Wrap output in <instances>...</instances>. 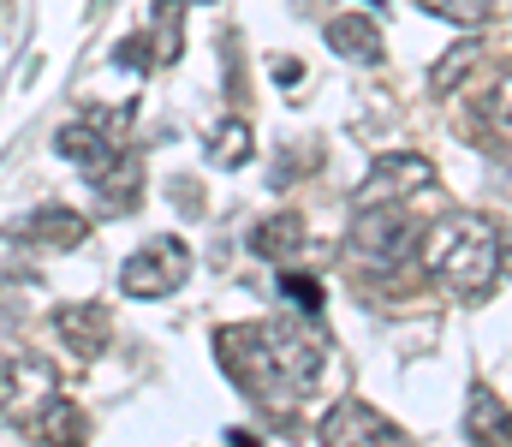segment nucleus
<instances>
[{"label": "nucleus", "mask_w": 512, "mask_h": 447, "mask_svg": "<svg viewBox=\"0 0 512 447\" xmlns=\"http://www.w3.org/2000/svg\"><path fill=\"white\" fill-rule=\"evenodd\" d=\"M328 48L340 54V60H352V66H382V30H376V18H364V12H340V18H328Z\"/></svg>", "instance_id": "nucleus-11"}, {"label": "nucleus", "mask_w": 512, "mask_h": 447, "mask_svg": "<svg viewBox=\"0 0 512 447\" xmlns=\"http://www.w3.org/2000/svg\"><path fill=\"white\" fill-rule=\"evenodd\" d=\"M268 66H274V84H298V60H286V54H274Z\"/></svg>", "instance_id": "nucleus-23"}, {"label": "nucleus", "mask_w": 512, "mask_h": 447, "mask_svg": "<svg viewBox=\"0 0 512 447\" xmlns=\"http://www.w3.org/2000/svg\"><path fill=\"white\" fill-rule=\"evenodd\" d=\"M435 185V161L405 149V155H382L370 167V179L352 191V209H387V203H405L411 191H429Z\"/></svg>", "instance_id": "nucleus-7"}, {"label": "nucleus", "mask_w": 512, "mask_h": 447, "mask_svg": "<svg viewBox=\"0 0 512 447\" xmlns=\"http://www.w3.org/2000/svg\"><path fill=\"white\" fill-rule=\"evenodd\" d=\"M471 436L501 442V406H489V394H477V406H471Z\"/></svg>", "instance_id": "nucleus-20"}, {"label": "nucleus", "mask_w": 512, "mask_h": 447, "mask_svg": "<svg viewBox=\"0 0 512 447\" xmlns=\"http://www.w3.org/2000/svg\"><path fill=\"white\" fill-rule=\"evenodd\" d=\"M215 358H221V370L251 400H262V406H292V388L274 370V352H268L262 322H227V328H215Z\"/></svg>", "instance_id": "nucleus-2"}, {"label": "nucleus", "mask_w": 512, "mask_h": 447, "mask_svg": "<svg viewBox=\"0 0 512 447\" xmlns=\"http://www.w3.org/2000/svg\"><path fill=\"white\" fill-rule=\"evenodd\" d=\"M417 257L453 298H483L501 275V233H495L489 215L459 209V215H447V221H435L423 233Z\"/></svg>", "instance_id": "nucleus-1"}, {"label": "nucleus", "mask_w": 512, "mask_h": 447, "mask_svg": "<svg viewBox=\"0 0 512 447\" xmlns=\"http://www.w3.org/2000/svg\"><path fill=\"white\" fill-rule=\"evenodd\" d=\"M12 239L30 245V251H78L90 239V221L78 209H66V203H42L24 221H12Z\"/></svg>", "instance_id": "nucleus-9"}, {"label": "nucleus", "mask_w": 512, "mask_h": 447, "mask_svg": "<svg viewBox=\"0 0 512 447\" xmlns=\"http://www.w3.org/2000/svg\"><path fill=\"white\" fill-rule=\"evenodd\" d=\"M471 60H477V42H465L459 54H447V60L435 66V90H453V84H459V78L471 72Z\"/></svg>", "instance_id": "nucleus-19"}, {"label": "nucleus", "mask_w": 512, "mask_h": 447, "mask_svg": "<svg viewBox=\"0 0 512 447\" xmlns=\"http://www.w3.org/2000/svg\"><path fill=\"white\" fill-rule=\"evenodd\" d=\"M262 334H268V352H274L280 382H286L292 400H298V394L322 376V358H328L322 334H304V322H262Z\"/></svg>", "instance_id": "nucleus-8"}, {"label": "nucleus", "mask_w": 512, "mask_h": 447, "mask_svg": "<svg viewBox=\"0 0 512 447\" xmlns=\"http://www.w3.org/2000/svg\"><path fill=\"white\" fill-rule=\"evenodd\" d=\"M54 149H60L72 167H84V173H102V167L114 161V138H108L96 120H72V126H60V132H54Z\"/></svg>", "instance_id": "nucleus-13"}, {"label": "nucleus", "mask_w": 512, "mask_h": 447, "mask_svg": "<svg viewBox=\"0 0 512 447\" xmlns=\"http://www.w3.org/2000/svg\"><path fill=\"white\" fill-rule=\"evenodd\" d=\"M501 275H512V239H501Z\"/></svg>", "instance_id": "nucleus-24"}, {"label": "nucleus", "mask_w": 512, "mask_h": 447, "mask_svg": "<svg viewBox=\"0 0 512 447\" xmlns=\"http://www.w3.org/2000/svg\"><path fill=\"white\" fill-rule=\"evenodd\" d=\"M54 400H60V376H54L48 358H36V352L0 358V424L30 430Z\"/></svg>", "instance_id": "nucleus-3"}, {"label": "nucleus", "mask_w": 512, "mask_h": 447, "mask_svg": "<svg viewBox=\"0 0 512 447\" xmlns=\"http://www.w3.org/2000/svg\"><path fill=\"white\" fill-rule=\"evenodd\" d=\"M179 12H185V0H155V66H167V60H179Z\"/></svg>", "instance_id": "nucleus-18"}, {"label": "nucleus", "mask_w": 512, "mask_h": 447, "mask_svg": "<svg viewBox=\"0 0 512 447\" xmlns=\"http://www.w3.org/2000/svg\"><path fill=\"white\" fill-rule=\"evenodd\" d=\"M417 221L405 203H387V209H358L352 215V233H346V251L364 263V269H399L417 245Z\"/></svg>", "instance_id": "nucleus-4"}, {"label": "nucleus", "mask_w": 512, "mask_h": 447, "mask_svg": "<svg viewBox=\"0 0 512 447\" xmlns=\"http://www.w3.org/2000/svg\"><path fill=\"white\" fill-rule=\"evenodd\" d=\"M30 436H36V442H48V447H84V442H90V418H84L72 400H54V406L30 424Z\"/></svg>", "instance_id": "nucleus-14"}, {"label": "nucleus", "mask_w": 512, "mask_h": 447, "mask_svg": "<svg viewBox=\"0 0 512 447\" xmlns=\"http://www.w3.org/2000/svg\"><path fill=\"white\" fill-rule=\"evenodd\" d=\"M304 215L298 209H274V215H262L251 227V251L256 257H268V263H286V257H298L304 251Z\"/></svg>", "instance_id": "nucleus-12"}, {"label": "nucleus", "mask_w": 512, "mask_h": 447, "mask_svg": "<svg viewBox=\"0 0 512 447\" xmlns=\"http://www.w3.org/2000/svg\"><path fill=\"white\" fill-rule=\"evenodd\" d=\"M501 442L512 447V412H501Z\"/></svg>", "instance_id": "nucleus-25"}, {"label": "nucleus", "mask_w": 512, "mask_h": 447, "mask_svg": "<svg viewBox=\"0 0 512 447\" xmlns=\"http://www.w3.org/2000/svg\"><path fill=\"white\" fill-rule=\"evenodd\" d=\"M280 293L292 298L298 310H316V304H322V287H316L310 275H304V281H298V275H286V281H280Z\"/></svg>", "instance_id": "nucleus-22"}, {"label": "nucleus", "mask_w": 512, "mask_h": 447, "mask_svg": "<svg viewBox=\"0 0 512 447\" xmlns=\"http://www.w3.org/2000/svg\"><path fill=\"white\" fill-rule=\"evenodd\" d=\"M316 436H322V447H411V436L399 424H387L370 400H352V394L328 406Z\"/></svg>", "instance_id": "nucleus-6"}, {"label": "nucleus", "mask_w": 512, "mask_h": 447, "mask_svg": "<svg viewBox=\"0 0 512 447\" xmlns=\"http://www.w3.org/2000/svg\"><path fill=\"white\" fill-rule=\"evenodd\" d=\"M90 185L114 203V215H126L131 203H137V191H143V167H137L131 155H114L102 173H90Z\"/></svg>", "instance_id": "nucleus-15"}, {"label": "nucleus", "mask_w": 512, "mask_h": 447, "mask_svg": "<svg viewBox=\"0 0 512 447\" xmlns=\"http://www.w3.org/2000/svg\"><path fill=\"white\" fill-rule=\"evenodd\" d=\"M54 334L66 340L72 358H102L108 340H114V310L96 304V298H78V304H60L54 310Z\"/></svg>", "instance_id": "nucleus-10"}, {"label": "nucleus", "mask_w": 512, "mask_h": 447, "mask_svg": "<svg viewBox=\"0 0 512 447\" xmlns=\"http://www.w3.org/2000/svg\"><path fill=\"white\" fill-rule=\"evenodd\" d=\"M185 281H191V251L173 233L143 239L126 263H120V293L126 298H167V293H179Z\"/></svg>", "instance_id": "nucleus-5"}, {"label": "nucleus", "mask_w": 512, "mask_h": 447, "mask_svg": "<svg viewBox=\"0 0 512 447\" xmlns=\"http://www.w3.org/2000/svg\"><path fill=\"white\" fill-rule=\"evenodd\" d=\"M251 149H256V138H251V126H245L239 114H227V120L209 132V161H215V167H245Z\"/></svg>", "instance_id": "nucleus-16"}, {"label": "nucleus", "mask_w": 512, "mask_h": 447, "mask_svg": "<svg viewBox=\"0 0 512 447\" xmlns=\"http://www.w3.org/2000/svg\"><path fill=\"white\" fill-rule=\"evenodd\" d=\"M489 120H495L501 132H512V66L495 78V90H489Z\"/></svg>", "instance_id": "nucleus-21"}, {"label": "nucleus", "mask_w": 512, "mask_h": 447, "mask_svg": "<svg viewBox=\"0 0 512 447\" xmlns=\"http://www.w3.org/2000/svg\"><path fill=\"white\" fill-rule=\"evenodd\" d=\"M429 18H447V24H459V30H483L489 24V12H495V0H417Z\"/></svg>", "instance_id": "nucleus-17"}]
</instances>
